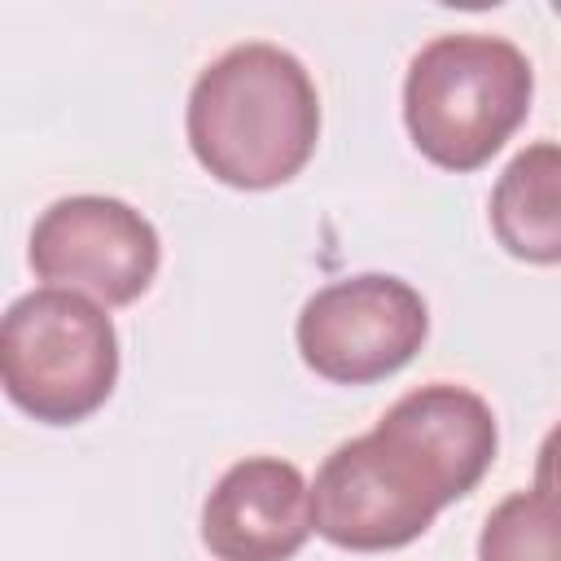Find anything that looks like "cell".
Masks as SVG:
<instances>
[{"instance_id": "5", "label": "cell", "mask_w": 561, "mask_h": 561, "mask_svg": "<svg viewBox=\"0 0 561 561\" xmlns=\"http://www.w3.org/2000/svg\"><path fill=\"white\" fill-rule=\"evenodd\" d=\"M438 513V491L377 430L337 443L311 482V526L346 552L403 548L421 539Z\"/></svg>"}, {"instance_id": "2", "label": "cell", "mask_w": 561, "mask_h": 561, "mask_svg": "<svg viewBox=\"0 0 561 561\" xmlns=\"http://www.w3.org/2000/svg\"><path fill=\"white\" fill-rule=\"evenodd\" d=\"M535 70L513 39L456 31L430 39L403 79V123L421 158L443 171L486 167L526 123Z\"/></svg>"}, {"instance_id": "11", "label": "cell", "mask_w": 561, "mask_h": 561, "mask_svg": "<svg viewBox=\"0 0 561 561\" xmlns=\"http://www.w3.org/2000/svg\"><path fill=\"white\" fill-rule=\"evenodd\" d=\"M535 491L561 513V421L539 443V456H535Z\"/></svg>"}, {"instance_id": "10", "label": "cell", "mask_w": 561, "mask_h": 561, "mask_svg": "<svg viewBox=\"0 0 561 561\" xmlns=\"http://www.w3.org/2000/svg\"><path fill=\"white\" fill-rule=\"evenodd\" d=\"M478 561H561V513L539 491L500 500L482 522Z\"/></svg>"}, {"instance_id": "3", "label": "cell", "mask_w": 561, "mask_h": 561, "mask_svg": "<svg viewBox=\"0 0 561 561\" xmlns=\"http://www.w3.org/2000/svg\"><path fill=\"white\" fill-rule=\"evenodd\" d=\"M4 394L39 425L88 421L118 381V333L105 307L75 289H31L0 320Z\"/></svg>"}, {"instance_id": "7", "label": "cell", "mask_w": 561, "mask_h": 561, "mask_svg": "<svg viewBox=\"0 0 561 561\" xmlns=\"http://www.w3.org/2000/svg\"><path fill=\"white\" fill-rule=\"evenodd\" d=\"M311 530V486L280 456L237 460L202 504V543L215 561H294Z\"/></svg>"}, {"instance_id": "8", "label": "cell", "mask_w": 561, "mask_h": 561, "mask_svg": "<svg viewBox=\"0 0 561 561\" xmlns=\"http://www.w3.org/2000/svg\"><path fill=\"white\" fill-rule=\"evenodd\" d=\"M373 430L425 473L443 508L465 500L482 482L500 447L491 403L456 381H430L408 390L386 408Z\"/></svg>"}, {"instance_id": "6", "label": "cell", "mask_w": 561, "mask_h": 561, "mask_svg": "<svg viewBox=\"0 0 561 561\" xmlns=\"http://www.w3.org/2000/svg\"><path fill=\"white\" fill-rule=\"evenodd\" d=\"M26 259L53 289L88 294L101 307H127L153 285L162 245L136 206L101 193H75L35 219Z\"/></svg>"}, {"instance_id": "1", "label": "cell", "mask_w": 561, "mask_h": 561, "mask_svg": "<svg viewBox=\"0 0 561 561\" xmlns=\"http://www.w3.org/2000/svg\"><path fill=\"white\" fill-rule=\"evenodd\" d=\"M184 131L202 171L228 188L263 193L289 184L311 162L320 140V96L294 53L250 39L197 75Z\"/></svg>"}, {"instance_id": "9", "label": "cell", "mask_w": 561, "mask_h": 561, "mask_svg": "<svg viewBox=\"0 0 561 561\" xmlns=\"http://www.w3.org/2000/svg\"><path fill=\"white\" fill-rule=\"evenodd\" d=\"M491 232L522 263H561V145H526L500 171L491 188Z\"/></svg>"}, {"instance_id": "4", "label": "cell", "mask_w": 561, "mask_h": 561, "mask_svg": "<svg viewBox=\"0 0 561 561\" xmlns=\"http://www.w3.org/2000/svg\"><path fill=\"white\" fill-rule=\"evenodd\" d=\"M430 333L425 298L386 272H359L316 289L294 324L302 364L333 386H368L399 373Z\"/></svg>"}]
</instances>
